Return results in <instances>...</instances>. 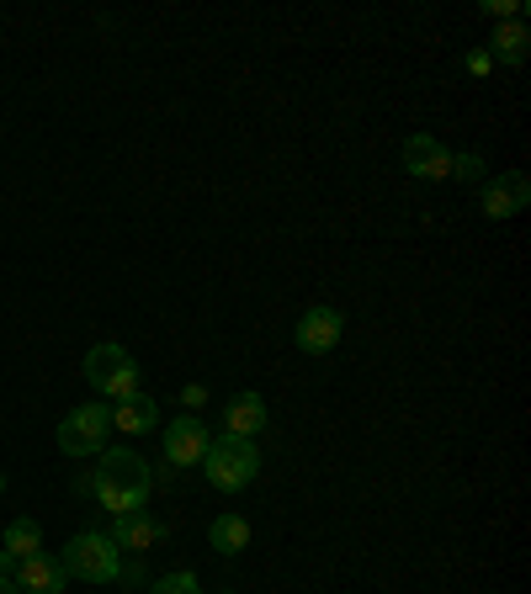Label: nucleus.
I'll use <instances>...</instances> for the list:
<instances>
[{
  "label": "nucleus",
  "instance_id": "f03ea898",
  "mask_svg": "<svg viewBox=\"0 0 531 594\" xmlns=\"http://www.w3.org/2000/svg\"><path fill=\"white\" fill-rule=\"evenodd\" d=\"M202 477L213 483L218 494H244V489L261 477V452H256V441H240V435H218V441H208Z\"/></svg>",
  "mask_w": 531,
  "mask_h": 594
},
{
  "label": "nucleus",
  "instance_id": "4be33fe9",
  "mask_svg": "<svg viewBox=\"0 0 531 594\" xmlns=\"http://www.w3.org/2000/svg\"><path fill=\"white\" fill-rule=\"evenodd\" d=\"M74 494H97V467H86V473H74Z\"/></svg>",
  "mask_w": 531,
  "mask_h": 594
},
{
  "label": "nucleus",
  "instance_id": "9b49d317",
  "mask_svg": "<svg viewBox=\"0 0 531 594\" xmlns=\"http://www.w3.org/2000/svg\"><path fill=\"white\" fill-rule=\"evenodd\" d=\"M11 578H17V590H22V594H64V590H70V573H64V563H59V557H49V552H32V557H22Z\"/></svg>",
  "mask_w": 531,
  "mask_h": 594
},
{
  "label": "nucleus",
  "instance_id": "f257e3e1",
  "mask_svg": "<svg viewBox=\"0 0 531 594\" xmlns=\"http://www.w3.org/2000/svg\"><path fill=\"white\" fill-rule=\"evenodd\" d=\"M149 494H154V473L139 452H122V446H107L97 467V494L91 500L107 510V515H133L144 510Z\"/></svg>",
  "mask_w": 531,
  "mask_h": 594
},
{
  "label": "nucleus",
  "instance_id": "39448f33",
  "mask_svg": "<svg viewBox=\"0 0 531 594\" xmlns=\"http://www.w3.org/2000/svg\"><path fill=\"white\" fill-rule=\"evenodd\" d=\"M112 441V404H74L59 420V452L64 456H101Z\"/></svg>",
  "mask_w": 531,
  "mask_h": 594
},
{
  "label": "nucleus",
  "instance_id": "0eeeda50",
  "mask_svg": "<svg viewBox=\"0 0 531 594\" xmlns=\"http://www.w3.org/2000/svg\"><path fill=\"white\" fill-rule=\"evenodd\" d=\"M483 218H515V213H527V202H531V181L521 175V170H500L494 181H483Z\"/></svg>",
  "mask_w": 531,
  "mask_h": 594
},
{
  "label": "nucleus",
  "instance_id": "6ab92c4d",
  "mask_svg": "<svg viewBox=\"0 0 531 594\" xmlns=\"http://www.w3.org/2000/svg\"><path fill=\"white\" fill-rule=\"evenodd\" d=\"M452 175H458V181H479L483 160H479V154H452Z\"/></svg>",
  "mask_w": 531,
  "mask_h": 594
},
{
  "label": "nucleus",
  "instance_id": "a878e982",
  "mask_svg": "<svg viewBox=\"0 0 531 594\" xmlns=\"http://www.w3.org/2000/svg\"><path fill=\"white\" fill-rule=\"evenodd\" d=\"M223 594H234V590H223Z\"/></svg>",
  "mask_w": 531,
  "mask_h": 594
},
{
  "label": "nucleus",
  "instance_id": "4468645a",
  "mask_svg": "<svg viewBox=\"0 0 531 594\" xmlns=\"http://www.w3.org/2000/svg\"><path fill=\"white\" fill-rule=\"evenodd\" d=\"M154 425H160V404H154L149 393H133V399L112 404V430H128V435H149Z\"/></svg>",
  "mask_w": 531,
  "mask_h": 594
},
{
  "label": "nucleus",
  "instance_id": "f3484780",
  "mask_svg": "<svg viewBox=\"0 0 531 594\" xmlns=\"http://www.w3.org/2000/svg\"><path fill=\"white\" fill-rule=\"evenodd\" d=\"M149 594H202V584H197V573L176 568V573H160V578L149 584Z\"/></svg>",
  "mask_w": 531,
  "mask_h": 594
},
{
  "label": "nucleus",
  "instance_id": "412c9836",
  "mask_svg": "<svg viewBox=\"0 0 531 594\" xmlns=\"http://www.w3.org/2000/svg\"><path fill=\"white\" fill-rule=\"evenodd\" d=\"M489 70H494V59H489L483 48H473V53H468V74H489Z\"/></svg>",
  "mask_w": 531,
  "mask_h": 594
},
{
  "label": "nucleus",
  "instance_id": "423d86ee",
  "mask_svg": "<svg viewBox=\"0 0 531 594\" xmlns=\"http://www.w3.org/2000/svg\"><path fill=\"white\" fill-rule=\"evenodd\" d=\"M208 425L197 420V414H181V420H170L166 425V462L170 467H202V456H208Z\"/></svg>",
  "mask_w": 531,
  "mask_h": 594
},
{
  "label": "nucleus",
  "instance_id": "aec40b11",
  "mask_svg": "<svg viewBox=\"0 0 531 594\" xmlns=\"http://www.w3.org/2000/svg\"><path fill=\"white\" fill-rule=\"evenodd\" d=\"M181 404H187V414H197V409L208 404V382H187V387H181Z\"/></svg>",
  "mask_w": 531,
  "mask_h": 594
},
{
  "label": "nucleus",
  "instance_id": "ddd939ff",
  "mask_svg": "<svg viewBox=\"0 0 531 594\" xmlns=\"http://www.w3.org/2000/svg\"><path fill=\"white\" fill-rule=\"evenodd\" d=\"M494 64H527V53H531V32H527V22H500L494 27V38H489V48H483Z\"/></svg>",
  "mask_w": 531,
  "mask_h": 594
},
{
  "label": "nucleus",
  "instance_id": "9d476101",
  "mask_svg": "<svg viewBox=\"0 0 531 594\" xmlns=\"http://www.w3.org/2000/svg\"><path fill=\"white\" fill-rule=\"evenodd\" d=\"M404 170L420 175V181H447L452 175V149L431 133H414V139H404Z\"/></svg>",
  "mask_w": 531,
  "mask_h": 594
},
{
  "label": "nucleus",
  "instance_id": "5701e85b",
  "mask_svg": "<svg viewBox=\"0 0 531 594\" xmlns=\"http://www.w3.org/2000/svg\"><path fill=\"white\" fill-rule=\"evenodd\" d=\"M11 573H17V557H11V552H0V578H11Z\"/></svg>",
  "mask_w": 531,
  "mask_h": 594
},
{
  "label": "nucleus",
  "instance_id": "6e6552de",
  "mask_svg": "<svg viewBox=\"0 0 531 594\" xmlns=\"http://www.w3.org/2000/svg\"><path fill=\"white\" fill-rule=\"evenodd\" d=\"M340 313L335 309H309L303 319H298V330H292V345L303 351V356H330L340 345Z\"/></svg>",
  "mask_w": 531,
  "mask_h": 594
},
{
  "label": "nucleus",
  "instance_id": "f8f14e48",
  "mask_svg": "<svg viewBox=\"0 0 531 594\" xmlns=\"http://www.w3.org/2000/svg\"><path fill=\"white\" fill-rule=\"evenodd\" d=\"M266 430V399L261 393H234L223 404V435H240V441H256Z\"/></svg>",
  "mask_w": 531,
  "mask_h": 594
},
{
  "label": "nucleus",
  "instance_id": "1a4fd4ad",
  "mask_svg": "<svg viewBox=\"0 0 531 594\" xmlns=\"http://www.w3.org/2000/svg\"><path fill=\"white\" fill-rule=\"evenodd\" d=\"M107 536L118 542V552H149L170 536V525L154 521L149 510H133V515H112V531H107Z\"/></svg>",
  "mask_w": 531,
  "mask_h": 594
},
{
  "label": "nucleus",
  "instance_id": "a211bd4d",
  "mask_svg": "<svg viewBox=\"0 0 531 594\" xmlns=\"http://www.w3.org/2000/svg\"><path fill=\"white\" fill-rule=\"evenodd\" d=\"M483 17H494V22H521V0H483Z\"/></svg>",
  "mask_w": 531,
  "mask_h": 594
},
{
  "label": "nucleus",
  "instance_id": "393cba45",
  "mask_svg": "<svg viewBox=\"0 0 531 594\" xmlns=\"http://www.w3.org/2000/svg\"><path fill=\"white\" fill-rule=\"evenodd\" d=\"M0 494H6V477H0Z\"/></svg>",
  "mask_w": 531,
  "mask_h": 594
},
{
  "label": "nucleus",
  "instance_id": "20e7f679",
  "mask_svg": "<svg viewBox=\"0 0 531 594\" xmlns=\"http://www.w3.org/2000/svg\"><path fill=\"white\" fill-rule=\"evenodd\" d=\"M86 382L101 393V404H122V399L144 393L139 387V361L128 356L118 340H101V345L86 351Z\"/></svg>",
  "mask_w": 531,
  "mask_h": 594
},
{
  "label": "nucleus",
  "instance_id": "dca6fc26",
  "mask_svg": "<svg viewBox=\"0 0 531 594\" xmlns=\"http://www.w3.org/2000/svg\"><path fill=\"white\" fill-rule=\"evenodd\" d=\"M0 552H11V557H17V563H22V557H32V552H43V525L38 521H11L6 525V536H0Z\"/></svg>",
  "mask_w": 531,
  "mask_h": 594
},
{
  "label": "nucleus",
  "instance_id": "b1692460",
  "mask_svg": "<svg viewBox=\"0 0 531 594\" xmlns=\"http://www.w3.org/2000/svg\"><path fill=\"white\" fill-rule=\"evenodd\" d=\"M0 594H22L17 590V578H0Z\"/></svg>",
  "mask_w": 531,
  "mask_h": 594
},
{
  "label": "nucleus",
  "instance_id": "2eb2a0df",
  "mask_svg": "<svg viewBox=\"0 0 531 594\" xmlns=\"http://www.w3.org/2000/svg\"><path fill=\"white\" fill-rule=\"evenodd\" d=\"M208 542H213V552H223V557H240V552L250 547V521H244V515H218V521L208 525Z\"/></svg>",
  "mask_w": 531,
  "mask_h": 594
},
{
  "label": "nucleus",
  "instance_id": "7ed1b4c3",
  "mask_svg": "<svg viewBox=\"0 0 531 594\" xmlns=\"http://www.w3.org/2000/svg\"><path fill=\"white\" fill-rule=\"evenodd\" d=\"M59 563H64L70 578H86V584H118V578H128V563H122L118 542H112L107 531H80V536H70Z\"/></svg>",
  "mask_w": 531,
  "mask_h": 594
}]
</instances>
